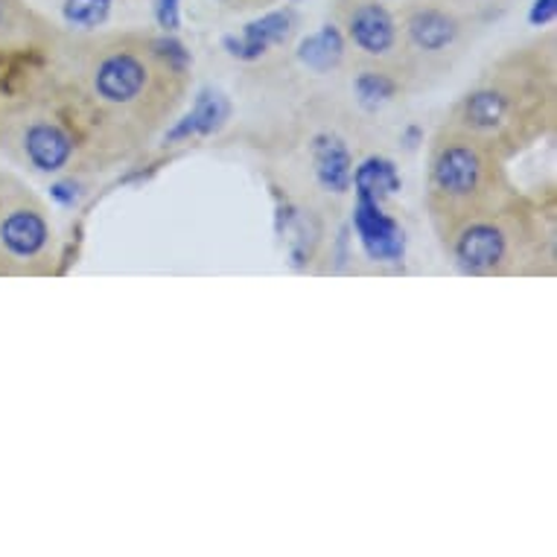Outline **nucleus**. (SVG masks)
Instances as JSON below:
<instances>
[{
    "label": "nucleus",
    "instance_id": "f257e3e1",
    "mask_svg": "<svg viewBox=\"0 0 557 557\" xmlns=\"http://www.w3.org/2000/svg\"><path fill=\"white\" fill-rule=\"evenodd\" d=\"M59 117L94 166L126 161L175 117L187 94V55L173 41L109 38L74 47L59 76Z\"/></svg>",
    "mask_w": 557,
    "mask_h": 557
},
{
    "label": "nucleus",
    "instance_id": "f03ea898",
    "mask_svg": "<svg viewBox=\"0 0 557 557\" xmlns=\"http://www.w3.org/2000/svg\"><path fill=\"white\" fill-rule=\"evenodd\" d=\"M447 123L482 137L505 158L537 144L555 126L552 55L517 53L496 62L449 109Z\"/></svg>",
    "mask_w": 557,
    "mask_h": 557
},
{
    "label": "nucleus",
    "instance_id": "7ed1b4c3",
    "mask_svg": "<svg viewBox=\"0 0 557 557\" xmlns=\"http://www.w3.org/2000/svg\"><path fill=\"white\" fill-rule=\"evenodd\" d=\"M508 158L482 137L453 123H441L426 156V213L438 239L458 225L503 211L520 199L505 166Z\"/></svg>",
    "mask_w": 557,
    "mask_h": 557
},
{
    "label": "nucleus",
    "instance_id": "20e7f679",
    "mask_svg": "<svg viewBox=\"0 0 557 557\" xmlns=\"http://www.w3.org/2000/svg\"><path fill=\"white\" fill-rule=\"evenodd\" d=\"M449 260L473 277H513L537 272L543 260V228L520 205L484 213L441 239Z\"/></svg>",
    "mask_w": 557,
    "mask_h": 557
},
{
    "label": "nucleus",
    "instance_id": "39448f33",
    "mask_svg": "<svg viewBox=\"0 0 557 557\" xmlns=\"http://www.w3.org/2000/svg\"><path fill=\"white\" fill-rule=\"evenodd\" d=\"M400 27V62L397 83L406 88H426L453 71L465 53L467 27L456 10L444 3H418L411 7Z\"/></svg>",
    "mask_w": 557,
    "mask_h": 557
},
{
    "label": "nucleus",
    "instance_id": "423d86ee",
    "mask_svg": "<svg viewBox=\"0 0 557 557\" xmlns=\"http://www.w3.org/2000/svg\"><path fill=\"white\" fill-rule=\"evenodd\" d=\"M338 33L366 67L383 71L397 79L400 27L380 0H350L338 21Z\"/></svg>",
    "mask_w": 557,
    "mask_h": 557
},
{
    "label": "nucleus",
    "instance_id": "0eeeda50",
    "mask_svg": "<svg viewBox=\"0 0 557 557\" xmlns=\"http://www.w3.org/2000/svg\"><path fill=\"white\" fill-rule=\"evenodd\" d=\"M21 158L41 175H59L67 166L83 161L71 126L59 117V111H45L24 123L18 135Z\"/></svg>",
    "mask_w": 557,
    "mask_h": 557
},
{
    "label": "nucleus",
    "instance_id": "6e6552de",
    "mask_svg": "<svg viewBox=\"0 0 557 557\" xmlns=\"http://www.w3.org/2000/svg\"><path fill=\"white\" fill-rule=\"evenodd\" d=\"M53 228L47 222L45 211L38 205H18L3 213L0 220V248L10 260L18 263H36L50 251Z\"/></svg>",
    "mask_w": 557,
    "mask_h": 557
},
{
    "label": "nucleus",
    "instance_id": "1a4fd4ad",
    "mask_svg": "<svg viewBox=\"0 0 557 557\" xmlns=\"http://www.w3.org/2000/svg\"><path fill=\"white\" fill-rule=\"evenodd\" d=\"M111 12H114V0H64L62 3L64 24L83 33L106 27Z\"/></svg>",
    "mask_w": 557,
    "mask_h": 557
},
{
    "label": "nucleus",
    "instance_id": "9d476101",
    "mask_svg": "<svg viewBox=\"0 0 557 557\" xmlns=\"http://www.w3.org/2000/svg\"><path fill=\"white\" fill-rule=\"evenodd\" d=\"M158 21L164 29L178 27V0H158Z\"/></svg>",
    "mask_w": 557,
    "mask_h": 557
},
{
    "label": "nucleus",
    "instance_id": "9b49d317",
    "mask_svg": "<svg viewBox=\"0 0 557 557\" xmlns=\"http://www.w3.org/2000/svg\"><path fill=\"white\" fill-rule=\"evenodd\" d=\"M555 18V0H537L531 10V24H546Z\"/></svg>",
    "mask_w": 557,
    "mask_h": 557
},
{
    "label": "nucleus",
    "instance_id": "f8f14e48",
    "mask_svg": "<svg viewBox=\"0 0 557 557\" xmlns=\"http://www.w3.org/2000/svg\"><path fill=\"white\" fill-rule=\"evenodd\" d=\"M0 18H3V0H0Z\"/></svg>",
    "mask_w": 557,
    "mask_h": 557
},
{
    "label": "nucleus",
    "instance_id": "ddd939ff",
    "mask_svg": "<svg viewBox=\"0 0 557 557\" xmlns=\"http://www.w3.org/2000/svg\"><path fill=\"white\" fill-rule=\"evenodd\" d=\"M225 3H228V0H225Z\"/></svg>",
    "mask_w": 557,
    "mask_h": 557
}]
</instances>
